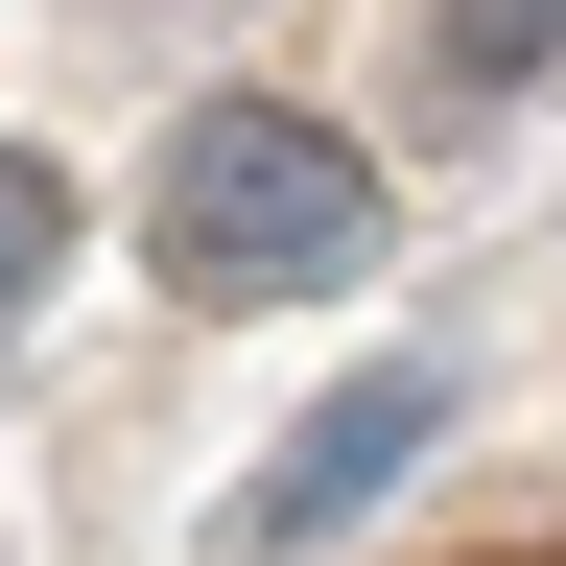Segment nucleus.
<instances>
[{"mask_svg": "<svg viewBox=\"0 0 566 566\" xmlns=\"http://www.w3.org/2000/svg\"><path fill=\"white\" fill-rule=\"evenodd\" d=\"M142 237H166L189 307H331V283L378 260V166H354L331 118H283V95H212V118H166Z\"/></svg>", "mask_w": 566, "mask_h": 566, "instance_id": "nucleus-1", "label": "nucleus"}, {"mask_svg": "<svg viewBox=\"0 0 566 566\" xmlns=\"http://www.w3.org/2000/svg\"><path fill=\"white\" fill-rule=\"evenodd\" d=\"M424 449H449V378H424V354H378V378H331V401H307V424L260 449V495L212 520V566H307V543H354V520H378V495H401Z\"/></svg>", "mask_w": 566, "mask_h": 566, "instance_id": "nucleus-2", "label": "nucleus"}, {"mask_svg": "<svg viewBox=\"0 0 566 566\" xmlns=\"http://www.w3.org/2000/svg\"><path fill=\"white\" fill-rule=\"evenodd\" d=\"M566 71V0H401V95L424 118H520Z\"/></svg>", "mask_w": 566, "mask_h": 566, "instance_id": "nucleus-3", "label": "nucleus"}, {"mask_svg": "<svg viewBox=\"0 0 566 566\" xmlns=\"http://www.w3.org/2000/svg\"><path fill=\"white\" fill-rule=\"evenodd\" d=\"M48 260H71V189L24 166V142H0V307H48Z\"/></svg>", "mask_w": 566, "mask_h": 566, "instance_id": "nucleus-4", "label": "nucleus"}]
</instances>
